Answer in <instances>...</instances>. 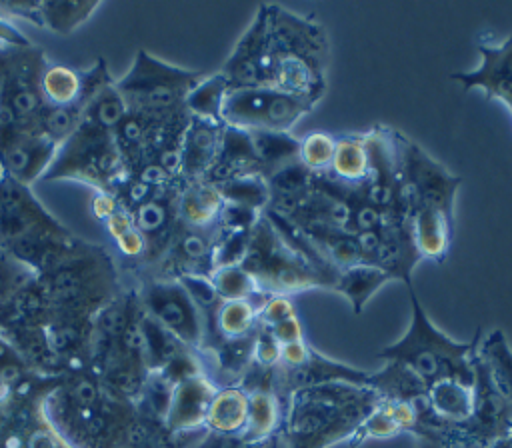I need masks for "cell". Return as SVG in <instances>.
<instances>
[{"label": "cell", "mask_w": 512, "mask_h": 448, "mask_svg": "<svg viewBox=\"0 0 512 448\" xmlns=\"http://www.w3.org/2000/svg\"><path fill=\"white\" fill-rule=\"evenodd\" d=\"M368 376L370 372L332 360L322 352H318L316 348H312L308 358L302 364L276 366V396L282 402V406H286L288 396L296 390L330 384V382H348V384L366 386Z\"/></svg>", "instance_id": "obj_18"}, {"label": "cell", "mask_w": 512, "mask_h": 448, "mask_svg": "<svg viewBox=\"0 0 512 448\" xmlns=\"http://www.w3.org/2000/svg\"><path fill=\"white\" fill-rule=\"evenodd\" d=\"M430 412L446 424H462L472 414V388L456 380H440L428 388Z\"/></svg>", "instance_id": "obj_34"}, {"label": "cell", "mask_w": 512, "mask_h": 448, "mask_svg": "<svg viewBox=\"0 0 512 448\" xmlns=\"http://www.w3.org/2000/svg\"><path fill=\"white\" fill-rule=\"evenodd\" d=\"M218 386L206 376H194L174 386L166 426L174 434L206 428V414Z\"/></svg>", "instance_id": "obj_21"}, {"label": "cell", "mask_w": 512, "mask_h": 448, "mask_svg": "<svg viewBox=\"0 0 512 448\" xmlns=\"http://www.w3.org/2000/svg\"><path fill=\"white\" fill-rule=\"evenodd\" d=\"M412 320L406 334L394 342L378 350V360H394L408 366L424 384L430 388L440 380H456L464 386L474 384V354L478 342L482 338V330L478 328L470 342L452 340L440 328L432 324L424 306L414 292V286H408Z\"/></svg>", "instance_id": "obj_6"}, {"label": "cell", "mask_w": 512, "mask_h": 448, "mask_svg": "<svg viewBox=\"0 0 512 448\" xmlns=\"http://www.w3.org/2000/svg\"><path fill=\"white\" fill-rule=\"evenodd\" d=\"M32 286L44 310L42 320L70 322H92L100 308L126 290L112 256L86 240L48 270L34 274Z\"/></svg>", "instance_id": "obj_3"}, {"label": "cell", "mask_w": 512, "mask_h": 448, "mask_svg": "<svg viewBox=\"0 0 512 448\" xmlns=\"http://www.w3.org/2000/svg\"><path fill=\"white\" fill-rule=\"evenodd\" d=\"M124 176L114 132L80 120L78 128L58 146L42 180H76L92 186L98 194H112Z\"/></svg>", "instance_id": "obj_8"}, {"label": "cell", "mask_w": 512, "mask_h": 448, "mask_svg": "<svg viewBox=\"0 0 512 448\" xmlns=\"http://www.w3.org/2000/svg\"><path fill=\"white\" fill-rule=\"evenodd\" d=\"M48 60L40 46H16L0 52V120L38 132L46 108L42 74Z\"/></svg>", "instance_id": "obj_11"}, {"label": "cell", "mask_w": 512, "mask_h": 448, "mask_svg": "<svg viewBox=\"0 0 512 448\" xmlns=\"http://www.w3.org/2000/svg\"><path fill=\"white\" fill-rule=\"evenodd\" d=\"M264 294L292 296L312 288L332 290L336 272L312 266L304 256L294 252L270 224L266 214L258 220L250 234V248L240 264Z\"/></svg>", "instance_id": "obj_7"}, {"label": "cell", "mask_w": 512, "mask_h": 448, "mask_svg": "<svg viewBox=\"0 0 512 448\" xmlns=\"http://www.w3.org/2000/svg\"><path fill=\"white\" fill-rule=\"evenodd\" d=\"M58 376L30 374L0 394V448H72L52 426L44 398Z\"/></svg>", "instance_id": "obj_10"}, {"label": "cell", "mask_w": 512, "mask_h": 448, "mask_svg": "<svg viewBox=\"0 0 512 448\" xmlns=\"http://www.w3.org/2000/svg\"><path fill=\"white\" fill-rule=\"evenodd\" d=\"M478 50V68L470 72H452L450 78L464 90H482L488 98L500 100L512 112V34L500 44L480 42Z\"/></svg>", "instance_id": "obj_19"}, {"label": "cell", "mask_w": 512, "mask_h": 448, "mask_svg": "<svg viewBox=\"0 0 512 448\" xmlns=\"http://www.w3.org/2000/svg\"><path fill=\"white\" fill-rule=\"evenodd\" d=\"M334 182L356 188L370 174V152L364 134H344L336 138L332 164L326 172Z\"/></svg>", "instance_id": "obj_28"}, {"label": "cell", "mask_w": 512, "mask_h": 448, "mask_svg": "<svg viewBox=\"0 0 512 448\" xmlns=\"http://www.w3.org/2000/svg\"><path fill=\"white\" fill-rule=\"evenodd\" d=\"M82 238L56 220L30 186L0 176V248L40 274L66 258Z\"/></svg>", "instance_id": "obj_5"}, {"label": "cell", "mask_w": 512, "mask_h": 448, "mask_svg": "<svg viewBox=\"0 0 512 448\" xmlns=\"http://www.w3.org/2000/svg\"><path fill=\"white\" fill-rule=\"evenodd\" d=\"M210 280L218 292V296L228 300H248L254 298L258 292H262L256 284V280L242 268V266H226L216 268L210 274Z\"/></svg>", "instance_id": "obj_41"}, {"label": "cell", "mask_w": 512, "mask_h": 448, "mask_svg": "<svg viewBox=\"0 0 512 448\" xmlns=\"http://www.w3.org/2000/svg\"><path fill=\"white\" fill-rule=\"evenodd\" d=\"M380 402L372 388L348 382L296 390L284 406L280 440L286 448H330L348 442Z\"/></svg>", "instance_id": "obj_4"}, {"label": "cell", "mask_w": 512, "mask_h": 448, "mask_svg": "<svg viewBox=\"0 0 512 448\" xmlns=\"http://www.w3.org/2000/svg\"><path fill=\"white\" fill-rule=\"evenodd\" d=\"M488 448H512V430H510L506 436L494 440Z\"/></svg>", "instance_id": "obj_54"}, {"label": "cell", "mask_w": 512, "mask_h": 448, "mask_svg": "<svg viewBox=\"0 0 512 448\" xmlns=\"http://www.w3.org/2000/svg\"><path fill=\"white\" fill-rule=\"evenodd\" d=\"M316 102L278 88H232L222 106V122L242 130L292 132Z\"/></svg>", "instance_id": "obj_12"}, {"label": "cell", "mask_w": 512, "mask_h": 448, "mask_svg": "<svg viewBox=\"0 0 512 448\" xmlns=\"http://www.w3.org/2000/svg\"><path fill=\"white\" fill-rule=\"evenodd\" d=\"M216 230H196L178 224L176 234L160 260V264L146 278H180V276H210L212 248ZM144 280V278H142Z\"/></svg>", "instance_id": "obj_17"}, {"label": "cell", "mask_w": 512, "mask_h": 448, "mask_svg": "<svg viewBox=\"0 0 512 448\" xmlns=\"http://www.w3.org/2000/svg\"><path fill=\"white\" fill-rule=\"evenodd\" d=\"M336 150V138L328 132H308L300 138V162L314 174L328 172Z\"/></svg>", "instance_id": "obj_42"}, {"label": "cell", "mask_w": 512, "mask_h": 448, "mask_svg": "<svg viewBox=\"0 0 512 448\" xmlns=\"http://www.w3.org/2000/svg\"><path fill=\"white\" fill-rule=\"evenodd\" d=\"M172 394H174V384L162 372L150 370L138 398L134 400V408L140 416L166 424Z\"/></svg>", "instance_id": "obj_37"}, {"label": "cell", "mask_w": 512, "mask_h": 448, "mask_svg": "<svg viewBox=\"0 0 512 448\" xmlns=\"http://www.w3.org/2000/svg\"><path fill=\"white\" fill-rule=\"evenodd\" d=\"M52 426L72 448H122L136 410L116 396L88 368H72L58 376L44 398Z\"/></svg>", "instance_id": "obj_2"}, {"label": "cell", "mask_w": 512, "mask_h": 448, "mask_svg": "<svg viewBox=\"0 0 512 448\" xmlns=\"http://www.w3.org/2000/svg\"><path fill=\"white\" fill-rule=\"evenodd\" d=\"M382 400H396V402H418L426 398L428 386L422 378H418L408 366L388 360L380 370L368 376L366 382Z\"/></svg>", "instance_id": "obj_29"}, {"label": "cell", "mask_w": 512, "mask_h": 448, "mask_svg": "<svg viewBox=\"0 0 512 448\" xmlns=\"http://www.w3.org/2000/svg\"><path fill=\"white\" fill-rule=\"evenodd\" d=\"M230 86L226 76L218 70L210 76H204L186 96L184 108L190 116L212 120V122H222V106L224 98L228 94Z\"/></svg>", "instance_id": "obj_35"}, {"label": "cell", "mask_w": 512, "mask_h": 448, "mask_svg": "<svg viewBox=\"0 0 512 448\" xmlns=\"http://www.w3.org/2000/svg\"><path fill=\"white\" fill-rule=\"evenodd\" d=\"M410 232L420 260H432L436 264L446 260L454 234L452 218L436 208L420 206L410 212Z\"/></svg>", "instance_id": "obj_24"}, {"label": "cell", "mask_w": 512, "mask_h": 448, "mask_svg": "<svg viewBox=\"0 0 512 448\" xmlns=\"http://www.w3.org/2000/svg\"><path fill=\"white\" fill-rule=\"evenodd\" d=\"M292 316H296V306L290 296H268L258 312V324L264 328H272Z\"/></svg>", "instance_id": "obj_48"}, {"label": "cell", "mask_w": 512, "mask_h": 448, "mask_svg": "<svg viewBox=\"0 0 512 448\" xmlns=\"http://www.w3.org/2000/svg\"><path fill=\"white\" fill-rule=\"evenodd\" d=\"M142 334H144V352L150 370H162L170 364L182 350L190 348L174 338L168 330H164L150 316L142 314Z\"/></svg>", "instance_id": "obj_38"}, {"label": "cell", "mask_w": 512, "mask_h": 448, "mask_svg": "<svg viewBox=\"0 0 512 448\" xmlns=\"http://www.w3.org/2000/svg\"><path fill=\"white\" fill-rule=\"evenodd\" d=\"M58 146L34 130L0 120V176L30 186L46 174Z\"/></svg>", "instance_id": "obj_15"}, {"label": "cell", "mask_w": 512, "mask_h": 448, "mask_svg": "<svg viewBox=\"0 0 512 448\" xmlns=\"http://www.w3.org/2000/svg\"><path fill=\"white\" fill-rule=\"evenodd\" d=\"M390 280H396V278L388 270L376 264L360 262V264L340 268L332 290L342 294L350 302L354 314H360L368 304V300Z\"/></svg>", "instance_id": "obj_26"}, {"label": "cell", "mask_w": 512, "mask_h": 448, "mask_svg": "<svg viewBox=\"0 0 512 448\" xmlns=\"http://www.w3.org/2000/svg\"><path fill=\"white\" fill-rule=\"evenodd\" d=\"M414 436L418 440V448H488L460 426L440 420L420 424Z\"/></svg>", "instance_id": "obj_39"}, {"label": "cell", "mask_w": 512, "mask_h": 448, "mask_svg": "<svg viewBox=\"0 0 512 448\" xmlns=\"http://www.w3.org/2000/svg\"><path fill=\"white\" fill-rule=\"evenodd\" d=\"M262 178L266 180L270 192V202L266 210L276 212L280 216H288L290 212H294L312 192L314 184V172H310L300 162V158L270 170Z\"/></svg>", "instance_id": "obj_23"}, {"label": "cell", "mask_w": 512, "mask_h": 448, "mask_svg": "<svg viewBox=\"0 0 512 448\" xmlns=\"http://www.w3.org/2000/svg\"><path fill=\"white\" fill-rule=\"evenodd\" d=\"M224 206L216 184L208 180L182 182L178 194V218L180 224L196 230H216L218 216Z\"/></svg>", "instance_id": "obj_25"}, {"label": "cell", "mask_w": 512, "mask_h": 448, "mask_svg": "<svg viewBox=\"0 0 512 448\" xmlns=\"http://www.w3.org/2000/svg\"><path fill=\"white\" fill-rule=\"evenodd\" d=\"M248 418V394L238 386H218L208 414L206 430L218 434H242Z\"/></svg>", "instance_id": "obj_30"}, {"label": "cell", "mask_w": 512, "mask_h": 448, "mask_svg": "<svg viewBox=\"0 0 512 448\" xmlns=\"http://www.w3.org/2000/svg\"><path fill=\"white\" fill-rule=\"evenodd\" d=\"M32 42L12 24V20L0 14V48H16V46H30Z\"/></svg>", "instance_id": "obj_53"}, {"label": "cell", "mask_w": 512, "mask_h": 448, "mask_svg": "<svg viewBox=\"0 0 512 448\" xmlns=\"http://www.w3.org/2000/svg\"><path fill=\"white\" fill-rule=\"evenodd\" d=\"M216 188H218L220 196L224 198V202L248 206V208L260 210V212H264L270 202V192H268L266 180L260 174L232 178V180L216 184Z\"/></svg>", "instance_id": "obj_40"}, {"label": "cell", "mask_w": 512, "mask_h": 448, "mask_svg": "<svg viewBox=\"0 0 512 448\" xmlns=\"http://www.w3.org/2000/svg\"><path fill=\"white\" fill-rule=\"evenodd\" d=\"M312 346L304 340H298V342H290V344H282V350H280V366H298L302 364L308 354H310Z\"/></svg>", "instance_id": "obj_52"}, {"label": "cell", "mask_w": 512, "mask_h": 448, "mask_svg": "<svg viewBox=\"0 0 512 448\" xmlns=\"http://www.w3.org/2000/svg\"><path fill=\"white\" fill-rule=\"evenodd\" d=\"M262 214L264 212L248 208V206L224 202V206L220 210V216H218V230H224V232H250L258 224Z\"/></svg>", "instance_id": "obj_45"}, {"label": "cell", "mask_w": 512, "mask_h": 448, "mask_svg": "<svg viewBox=\"0 0 512 448\" xmlns=\"http://www.w3.org/2000/svg\"><path fill=\"white\" fill-rule=\"evenodd\" d=\"M250 232H216L214 248H212V266L226 268V266H240L250 248ZM212 270V272H214Z\"/></svg>", "instance_id": "obj_43"}, {"label": "cell", "mask_w": 512, "mask_h": 448, "mask_svg": "<svg viewBox=\"0 0 512 448\" xmlns=\"http://www.w3.org/2000/svg\"><path fill=\"white\" fill-rule=\"evenodd\" d=\"M282 344L272 336V332L258 324L256 340H254V362L266 368H274L280 362Z\"/></svg>", "instance_id": "obj_49"}, {"label": "cell", "mask_w": 512, "mask_h": 448, "mask_svg": "<svg viewBox=\"0 0 512 448\" xmlns=\"http://www.w3.org/2000/svg\"><path fill=\"white\" fill-rule=\"evenodd\" d=\"M272 332V336L280 342V344H290V342H298V340H304V328H302V322L296 316L292 318H286L282 322H278L276 326L268 328Z\"/></svg>", "instance_id": "obj_51"}, {"label": "cell", "mask_w": 512, "mask_h": 448, "mask_svg": "<svg viewBox=\"0 0 512 448\" xmlns=\"http://www.w3.org/2000/svg\"><path fill=\"white\" fill-rule=\"evenodd\" d=\"M284 406L274 392L258 390L248 394V418L242 438L254 444H272L280 438Z\"/></svg>", "instance_id": "obj_27"}, {"label": "cell", "mask_w": 512, "mask_h": 448, "mask_svg": "<svg viewBox=\"0 0 512 448\" xmlns=\"http://www.w3.org/2000/svg\"><path fill=\"white\" fill-rule=\"evenodd\" d=\"M400 430L396 428V424L392 422V418L378 406L360 426L358 430L354 432V436L348 440L350 446H358L362 444L364 440H370V438H392V436H398Z\"/></svg>", "instance_id": "obj_46"}, {"label": "cell", "mask_w": 512, "mask_h": 448, "mask_svg": "<svg viewBox=\"0 0 512 448\" xmlns=\"http://www.w3.org/2000/svg\"><path fill=\"white\" fill-rule=\"evenodd\" d=\"M204 76L200 70L174 66L138 48L130 68L116 80V90L128 112L170 114L184 108L188 92Z\"/></svg>", "instance_id": "obj_9"}, {"label": "cell", "mask_w": 512, "mask_h": 448, "mask_svg": "<svg viewBox=\"0 0 512 448\" xmlns=\"http://www.w3.org/2000/svg\"><path fill=\"white\" fill-rule=\"evenodd\" d=\"M254 150L262 162V176L270 170L298 160L300 138L292 132L278 130H248Z\"/></svg>", "instance_id": "obj_36"}, {"label": "cell", "mask_w": 512, "mask_h": 448, "mask_svg": "<svg viewBox=\"0 0 512 448\" xmlns=\"http://www.w3.org/2000/svg\"><path fill=\"white\" fill-rule=\"evenodd\" d=\"M476 354L488 366L496 388L504 396L512 424V346L508 344L504 332L496 328L480 338Z\"/></svg>", "instance_id": "obj_32"}, {"label": "cell", "mask_w": 512, "mask_h": 448, "mask_svg": "<svg viewBox=\"0 0 512 448\" xmlns=\"http://www.w3.org/2000/svg\"><path fill=\"white\" fill-rule=\"evenodd\" d=\"M254 174L262 176V162L254 150L250 132L224 124L220 148L206 180L212 184H220L232 178L254 176Z\"/></svg>", "instance_id": "obj_22"}, {"label": "cell", "mask_w": 512, "mask_h": 448, "mask_svg": "<svg viewBox=\"0 0 512 448\" xmlns=\"http://www.w3.org/2000/svg\"><path fill=\"white\" fill-rule=\"evenodd\" d=\"M136 292L146 316L158 322L182 344L194 350L202 348V316L176 278H144L138 282Z\"/></svg>", "instance_id": "obj_14"}, {"label": "cell", "mask_w": 512, "mask_h": 448, "mask_svg": "<svg viewBox=\"0 0 512 448\" xmlns=\"http://www.w3.org/2000/svg\"><path fill=\"white\" fill-rule=\"evenodd\" d=\"M30 374H36L28 368L18 350L0 334V394L22 382Z\"/></svg>", "instance_id": "obj_44"}, {"label": "cell", "mask_w": 512, "mask_h": 448, "mask_svg": "<svg viewBox=\"0 0 512 448\" xmlns=\"http://www.w3.org/2000/svg\"><path fill=\"white\" fill-rule=\"evenodd\" d=\"M394 142L410 212L414 208L428 206L454 220V200L462 178L448 172L438 160L404 134L394 132Z\"/></svg>", "instance_id": "obj_13"}, {"label": "cell", "mask_w": 512, "mask_h": 448, "mask_svg": "<svg viewBox=\"0 0 512 448\" xmlns=\"http://www.w3.org/2000/svg\"><path fill=\"white\" fill-rule=\"evenodd\" d=\"M224 122H212L190 116L180 146V180L196 182L206 180L214 166Z\"/></svg>", "instance_id": "obj_20"}, {"label": "cell", "mask_w": 512, "mask_h": 448, "mask_svg": "<svg viewBox=\"0 0 512 448\" xmlns=\"http://www.w3.org/2000/svg\"><path fill=\"white\" fill-rule=\"evenodd\" d=\"M268 296L270 294L258 292L254 298H248V300L222 302L214 318V338L204 350L212 348L222 338H238V336L250 334L258 326V312L268 300Z\"/></svg>", "instance_id": "obj_31"}, {"label": "cell", "mask_w": 512, "mask_h": 448, "mask_svg": "<svg viewBox=\"0 0 512 448\" xmlns=\"http://www.w3.org/2000/svg\"><path fill=\"white\" fill-rule=\"evenodd\" d=\"M190 448H266V446L248 442L240 434H218V432L206 430Z\"/></svg>", "instance_id": "obj_50"}, {"label": "cell", "mask_w": 512, "mask_h": 448, "mask_svg": "<svg viewBox=\"0 0 512 448\" xmlns=\"http://www.w3.org/2000/svg\"><path fill=\"white\" fill-rule=\"evenodd\" d=\"M98 8V0H44L38 2V26L68 36L88 22Z\"/></svg>", "instance_id": "obj_33"}, {"label": "cell", "mask_w": 512, "mask_h": 448, "mask_svg": "<svg viewBox=\"0 0 512 448\" xmlns=\"http://www.w3.org/2000/svg\"><path fill=\"white\" fill-rule=\"evenodd\" d=\"M328 38L320 22L260 4L220 72L232 88H278L312 102L326 92Z\"/></svg>", "instance_id": "obj_1"}, {"label": "cell", "mask_w": 512, "mask_h": 448, "mask_svg": "<svg viewBox=\"0 0 512 448\" xmlns=\"http://www.w3.org/2000/svg\"><path fill=\"white\" fill-rule=\"evenodd\" d=\"M380 408L392 418V422L396 424V428L402 432H410L414 434L420 422L418 416V406L416 402H396V400H382Z\"/></svg>", "instance_id": "obj_47"}, {"label": "cell", "mask_w": 512, "mask_h": 448, "mask_svg": "<svg viewBox=\"0 0 512 448\" xmlns=\"http://www.w3.org/2000/svg\"><path fill=\"white\" fill-rule=\"evenodd\" d=\"M478 350V348H476ZM474 384H472V414L466 422L456 424L482 444L490 446L494 440L512 430L510 414L504 396L496 388L488 366L474 354Z\"/></svg>", "instance_id": "obj_16"}]
</instances>
